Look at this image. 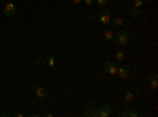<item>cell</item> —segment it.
Listing matches in <instances>:
<instances>
[{"label":"cell","instance_id":"obj_1","mask_svg":"<svg viewBox=\"0 0 158 117\" xmlns=\"http://www.w3.org/2000/svg\"><path fill=\"white\" fill-rule=\"evenodd\" d=\"M114 38H115L117 44H120V46H127V44L130 43V35H128V32H125V30H118Z\"/></svg>","mask_w":158,"mask_h":117},{"label":"cell","instance_id":"obj_2","mask_svg":"<svg viewBox=\"0 0 158 117\" xmlns=\"http://www.w3.org/2000/svg\"><path fill=\"white\" fill-rule=\"evenodd\" d=\"M103 70H104V73H108V74H117V63L114 60H108L106 63H104Z\"/></svg>","mask_w":158,"mask_h":117},{"label":"cell","instance_id":"obj_3","mask_svg":"<svg viewBox=\"0 0 158 117\" xmlns=\"http://www.w3.org/2000/svg\"><path fill=\"white\" fill-rule=\"evenodd\" d=\"M16 5L15 3H6L5 5V8H3V16L5 18H13V16H15L16 15Z\"/></svg>","mask_w":158,"mask_h":117},{"label":"cell","instance_id":"obj_4","mask_svg":"<svg viewBox=\"0 0 158 117\" xmlns=\"http://www.w3.org/2000/svg\"><path fill=\"white\" fill-rule=\"evenodd\" d=\"M97 115L98 117H109L111 115V106L108 105H101L97 108Z\"/></svg>","mask_w":158,"mask_h":117},{"label":"cell","instance_id":"obj_5","mask_svg":"<svg viewBox=\"0 0 158 117\" xmlns=\"http://www.w3.org/2000/svg\"><path fill=\"white\" fill-rule=\"evenodd\" d=\"M117 74L120 76V79H128L130 67H128V65H120V67H117Z\"/></svg>","mask_w":158,"mask_h":117},{"label":"cell","instance_id":"obj_6","mask_svg":"<svg viewBox=\"0 0 158 117\" xmlns=\"http://www.w3.org/2000/svg\"><path fill=\"white\" fill-rule=\"evenodd\" d=\"M111 18H112L111 10H104L101 15H98V21H100L101 24H109V22H111Z\"/></svg>","mask_w":158,"mask_h":117},{"label":"cell","instance_id":"obj_7","mask_svg":"<svg viewBox=\"0 0 158 117\" xmlns=\"http://www.w3.org/2000/svg\"><path fill=\"white\" fill-rule=\"evenodd\" d=\"M33 89H35V94H36V97H40V98H46V97L49 95V90H48L46 87H40V86H35Z\"/></svg>","mask_w":158,"mask_h":117},{"label":"cell","instance_id":"obj_8","mask_svg":"<svg viewBox=\"0 0 158 117\" xmlns=\"http://www.w3.org/2000/svg\"><path fill=\"white\" fill-rule=\"evenodd\" d=\"M97 108L95 105H87L85 109H84V115H89V117H97Z\"/></svg>","mask_w":158,"mask_h":117},{"label":"cell","instance_id":"obj_9","mask_svg":"<svg viewBox=\"0 0 158 117\" xmlns=\"http://www.w3.org/2000/svg\"><path fill=\"white\" fill-rule=\"evenodd\" d=\"M123 27V19L122 18H114L111 24V30H120Z\"/></svg>","mask_w":158,"mask_h":117},{"label":"cell","instance_id":"obj_10","mask_svg":"<svg viewBox=\"0 0 158 117\" xmlns=\"http://www.w3.org/2000/svg\"><path fill=\"white\" fill-rule=\"evenodd\" d=\"M149 84H150L152 89H156L158 87V76H156V73L149 74Z\"/></svg>","mask_w":158,"mask_h":117},{"label":"cell","instance_id":"obj_11","mask_svg":"<svg viewBox=\"0 0 158 117\" xmlns=\"http://www.w3.org/2000/svg\"><path fill=\"white\" fill-rule=\"evenodd\" d=\"M133 100H135V94H133V92H130V90H128V92H125V95H123V103L130 105Z\"/></svg>","mask_w":158,"mask_h":117},{"label":"cell","instance_id":"obj_12","mask_svg":"<svg viewBox=\"0 0 158 117\" xmlns=\"http://www.w3.org/2000/svg\"><path fill=\"white\" fill-rule=\"evenodd\" d=\"M128 15H130V18H133V19H136V18L139 16V11H138V8H136V6H133V8H130V11H128Z\"/></svg>","mask_w":158,"mask_h":117},{"label":"cell","instance_id":"obj_13","mask_svg":"<svg viewBox=\"0 0 158 117\" xmlns=\"http://www.w3.org/2000/svg\"><path fill=\"white\" fill-rule=\"evenodd\" d=\"M125 57H127V54L123 52V51H118V52L115 54V59H117L118 62H123V60H125Z\"/></svg>","mask_w":158,"mask_h":117},{"label":"cell","instance_id":"obj_14","mask_svg":"<svg viewBox=\"0 0 158 117\" xmlns=\"http://www.w3.org/2000/svg\"><path fill=\"white\" fill-rule=\"evenodd\" d=\"M128 115L130 117H142L144 112H141V111H128Z\"/></svg>","mask_w":158,"mask_h":117},{"label":"cell","instance_id":"obj_15","mask_svg":"<svg viewBox=\"0 0 158 117\" xmlns=\"http://www.w3.org/2000/svg\"><path fill=\"white\" fill-rule=\"evenodd\" d=\"M95 2H97L100 6H108V5H111V0H95Z\"/></svg>","mask_w":158,"mask_h":117},{"label":"cell","instance_id":"obj_16","mask_svg":"<svg viewBox=\"0 0 158 117\" xmlns=\"http://www.w3.org/2000/svg\"><path fill=\"white\" fill-rule=\"evenodd\" d=\"M146 2H147V0H133V3H135L136 8H139V6H142V5H146Z\"/></svg>","mask_w":158,"mask_h":117},{"label":"cell","instance_id":"obj_17","mask_svg":"<svg viewBox=\"0 0 158 117\" xmlns=\"http://www.w3.org/2000/svg\"><path fill=\"white\" fill-rule=\"evenodd\" d=\"M104 38H106V40H112V38H114L112 30H106V32H104Z\"/></svg>","mask_w":158,"mask_h":117},{"label":"cell","instance_id":"obj_18","mask_svg":"<svg viewBox=\"0 0 158 117\" xmlns=\"http://www.w3.org/2000/svg\"><path fill=\"white\" fill-rule=\"evenodd\" d=\"M48 63H49V67H54V65H56V59H54V56H49Z\"/></svg>","mask_w":158,"mask_h":117},{"label":"cell","instance_id":"obj_19","mask_svg":"<svg viewBox=\"0 0 158 117\" xmlns=\"http://www.w3.org/2000/svg\"><path fill=\"white\" fill-rule=\"evenodd\" d=\"M118 115L120 117H128V109H122L120 112H118Z\"/></svg>","mask_w":158,"mask_h":117},{"label":"cell","instance_id":"obj_20","mask_svg":"<svg viewBox=\"0 0 158 117\" xmlns=\"http://www.w3.org/2000/svg\"><path fill=\"white\" fill-rule=\"evenodd\" d=\"M82 2H85V5H94L95 0H82Z\"/></svg>","mask_w":158,"mask_h":117},{"label":"cell","instance_id":"obj_21","mask_svg":"<svg viewBox=\"0 0 158 117\" xmlns=\"http://www.w3.org/2000/svg\"><path fill=\"white\" fill-rule=\"evenodd\" d=\"M97 19H98L97 15H90V21H97Z\"/></svg>","mask_w":158,"mask_h":117},{"label":"cell","instance_id":"obj_22","mask_svg":"<svg viewBox=\"0 0 158 117\" xmlns=\"http://www.w3.org/2000/svg\"><path fill=\"white\" fill-rule=\"evenodd\" d=\"M70 2H73L74 5H79V3H81V2H82V0H70Z\"/></svg>","mask_w":158,"mask_h":117},{"label":"cell","instance_id":"obj_23","mask_svg":"<svg viewBox=\"0 0 158 117\" xmlns=\"http://www.w3.org/2000/svg\"><path fill=\"white\" fill-rule=\"evenodd\" d=\"M15 115H16V117H22V112H19V111H18V112H15Z\"/></svg>","mask_w":158,"mask_h":117},{"label":"cell","instance_id":"obj_24","mask_svg":"<svg viewBox=\"0 0 158 117\" xmlns=\"http://www.w3.org/2000/svg\"><path fill=\"white\" fill-rule=\"evenodd\" d=\"M0 70H2V65H0Z\"/></svg>","mask_w":158,"mask_h":117}]
</instances>
